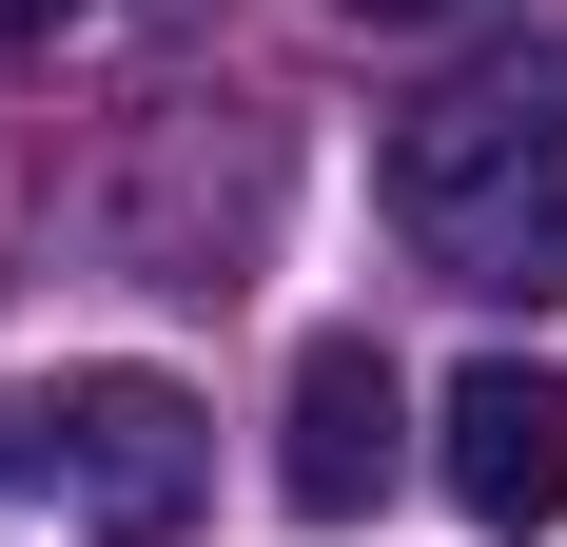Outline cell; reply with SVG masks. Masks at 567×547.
I'll return each mask as SVG.
<instances>
[{"label": "cell", "mask_w": 567, "mask_h": 547, "mask_svg": "<svg viewBox=\"0 0 567 547\" xmlns=\"http://www.w3.org/2000/svg\"><path fill=\"white\" fill-rule=\"evenodd\" d=\"M40 469L79 489V528H99V547H176V528H196V489H216V431H196V391H176V372H59Z\"/></svg>", "instance_id": "7a4b0ae2"}, {"label": "cell", "mask_w": 567, "mask_h": 547, "mask_svg": "<svg viewBox=\"0 0 567 547\" xmlns=\"http://www.w3.org/2000/svg\"><path fill=\"white\" fill-rule=\"evenodd\" d=\"M392 216H411V255L451 293H528L548 313L567 293V40L489 59V79H451L411 117L392 137Z\"/></svg>", "instance_id": "6da1fadb"}, {"label": "cell", "mask_w": 567, "mask_h": 547, "mask_svg": "<svg viewBox=\"0 0 567 547\" xmlns=\"http://www.w3.org/2000/svg\"><path fill=\"white\" fill-rule=\"evenodd\" d=\"M392 431H411V391L372 332H313L293 352V431H275V508L293 528H352V508L392 489Z\"/></svg>", "instance_id": "277c9868"}, {"label": "cell", "mask_w": 567, "mask_h": 547, "mask_svg": "<svg viewBox=\"0 0 567 547\" xmlns=\"http://www.w3.org/2000/svg\"><path fill=\"white\" fill-rule=\"evenodd\" d=\"M333 20H372V40H451V20H489V0H333Z\"/></svg>", "instance_id": "5b68a950"}, {"label": "cell", "mask_w": 567, "mask_h": 547, "mask_svg": "<svg viewBox=\"0 0 567 547\" xmlns=\"http://www.w3.org/2000/svg\"><path fill=\"white\" fill-rule=\"evenodd\" d=\"M431 469H451V508L470 528H567V391L528 372V352H470L451 372V411H431Z\"/></svg>", "instance_id": "3957f363"}, {"label": "cell", "mask_w": 567, "mask_h": 547, "mask_svg": "<svg viewBox=\"0 0 567 547\" xmlns=\"http://www.w3.org/2000/svg\"><path fill=\"white\" fill-rule=\"evenodd\" d=\"M59 20H79V0H0V59H20V40H59Z\"/></svg>", "instance_id": "8992f818"}]
</instances>
